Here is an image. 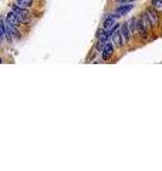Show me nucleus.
Wrapping results in <instances>:
<instances>
[{
  "label": "nucleus",
  "instance_id": "obj_4",
  "mask_svg": "<svg viewBox=\"0 0 162 171\" xmlns=\"http://www.w3.org/2000/svg\"><path fill=\"white\" fill-rule=\"evenodd\" d=\"M114 54V43L113 41H107L104 46H102V51H101V59L104 60V61H107V60H110L111 57H113Z\"/></svg>",
  "mask_w": 162,
  "mask_h": 171
},
{
  "label": "nucleus",
  "instance_id": "obj_12",
  "mask_svg": "<svg viewBox=\"0 0 162 171\" xmlns=\"http://www.w3.org/2000/svg\"><path fill=\"white\" fill-rule=\"evenodd\" d=\"M3 36H4V32H3V30H1V29H0V39H1V37H3Z\"/></svg>",
  "mask_w": 162,
  "mask_h": 171
},
{
  "label": "nucleus",
  "instance_id": "obj_9",
  "mask_svg": "<svg viewBox=\"0 0 162 171\" xmlns=\"http://www.w3.org/2000/svg\"><path fill=\"white\" fill-rule=\"evenodd\" d=\"M33 3H34V0H17V6H20L21 9H32Z\"/></svg>",
  "mask_w": 162,
  "mask_h": 171
},
{
  "label": "nucleus",
  "instance_id": "obj_13",
  "mask_svg": "<svg viewBox=\"0 0 162 171\" xmlns=\"http://www.w3.org/2000/svg\"><path fill=\"white\" fill-rule=\"evenodd\" d=\"M0 63H3V60H1V57H0Z\"/></svg>",
  "mask_w": 162,
  "mask_h": 171
},
{
  "label": "nucleus",
  "instance_id": "obj_7",
  "mask_svg": "<svg viewBox=\"0 0 162 171\" xmlns=\"http://www.w3.org/2000/svg\"><path fill=\"white\" fill-rule=\"evenodd\" d=\"M115 23H117V19H115V17L113 16V13H111V14L105 16L104 21H102V29H104V30H111L114 26H115Z\"/></svg>",
  "mask_w": 162,
  "mask_h": 171
},
{
  "label": "nucleus",
  "instance_id": "obj_8",
  "mask_svg": "<svg viewBox=\"0 0 162 171\" xmlns=\"http://www.w3.org/2000/svg\"><path fill=\"white\" fill-rule=\"evenodd\" d=\"M6 21H7L10 26L16 27V29L20 26V20H19V17H17L16 13H14V12H12V10L7 13V16H6Z\"/></svg>",
  "mask_w": 162,
  "mask_h": 171
},
{
  "label": "nucleus",
  "instance_id": "obj_3",
  "mask_svg": "<svg viewBox=\"0 0 162 171\" xmlns=\"http://www.w3.org/2000/svg\"><path fill=\"white\" fill-rule=\"evenodd\" d=\"M144 14L148 17V20H149V23L152 24V27H158V26H159V16H158V12H157L154 7L145 9Z\"/></svg>",
  "mask_w": 162,
  "mask_h": 171
},
{
  "label": "nucleus",
  "instance_id": "obj_10",
  "mask_svg": "<svg viewBox=\"0 0 162 171\" xmlns=\"http://www.w3.org/2000/svg\"><path fill=\"white\" fill-rule=\"evenodd\" d=\"M141 20H142V24H144V27H145V30L149 33V32H152L154 30V27H152V24L149 23V20H148V17L145 14H142L141 16Z\"/></svg>",
  "mask_w": 162,
  "mask_h": 171
},
{
  "label": "nucleus",
  "instance_id": "obj_6",
  "mask_svg": "<svg viewBox=\"0 0 162 171\" xmlns=\"http://www.w3.org/2000/svg\"><path fill=\"white\" fill-rule=\"evenodd\" d=\"M111 40H113L114 46L115 47H118V49H121L125 43H124V39H122V34L119 32V29H117V30H114L113 34H111Z\"/></svg>",
  "mask_w": 162,
  "mask_h": 171
},
{
  "label": "nucleus",
  "instance_id": "obj_2",
  "mask_svg": "<svg viewBox=\"0 0 162 171\" xmlns=\"http://www.w3.org/2000/svg\"><path fill=\"white\" fill-rule=\"evenodd\" d=\"M12 12L16 13V16L19 17L20 23H24V24L30 23V14H29V10H27V9H21L20 6L13 4V6H12Z\"/></svg>",
  "mask_w": 162,
  "mask_h": 171
},
{
  "label": "nucleus",
  "instance_id": "obj_1",
  "mask_svg": "<svg viewBox=\"0 0 162 171\" xmlns=\"http://www.w3.org/2000/svg\"><path fill=\"white\" fill-rule=\"evenodd\" d=\"M132 9H134V3H119V4L115 7V10L113 12V16L115 17V19L124 17V16H127Z\"/></svg>",
  "mask_w": 162,
  "mask_h": 171
},
{
  "label": "nucleus",
  "instance_id": "obj_11",
  "mask_svg": "<svg viewBox=\"0 0 162 171\" xmlns=\"http://www.w3.org/2000/svg\"><path fill=\"white\" fill-rule=\"evenodd\" d=\"M152 7L157 10V12H162V0H152Z\"/></svg>",
  "mask_w": 162,
  "mask_h": 171
},
{
  "label": "nucleus",
  "instance_id": "obj_5",
  "mask_svg": "<svg viewBox=\"0 0 162 171\" xmlns=\"http://www.w3.org/2000/svg\"><path fill=\"white\" fill-rule=\"evenodd\" d=\"M119 32L122 34V39H124V43H130L131 41V29H130V21H124L119 27Z\"/></svg>",
  "mask_w": 162,
  "mask_h": 171
}]
</instances>
